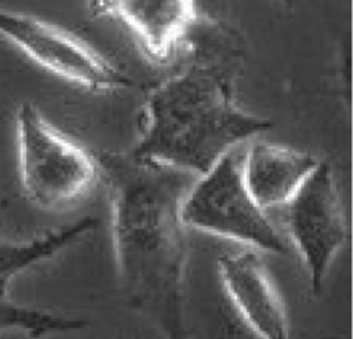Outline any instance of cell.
<instances>
[{
    "mask_svg": "<svg viewBox=\"0 0 353 339\" xmlns=\"http://www.w3.org/2000/svg\"><path fill=\"white\" fill-rule=\"evenodd\" d=\"M95 157L109 194L113 254L127 303L165 339H189L188 240L181 207L197 176L131 152Z\"/></svg>",
    "mask_w": 353,
    "mask_h": 339,
    "instance_id": "obj_1",
    "label": "cell"
},
{
    "mask_svg": "<svg viewBox=\"0 0 353 339\" xmlns=\"http://www.w3.org/2000/svg\"><path fill=\"white\" fill-rule=\"evenodd\" d=\"M270 127V120L239 106L221 70L194 63L148 94L131 153L200 176Z\"/></svg>",
    "mask_w": 353,
    "mask_h": 339,
    "instance_id": "obj_2",
    "label": "cell"
},
{
    "mask_svg": "<svg viewBox=\"0 0 353 339\" xmlns=\"http://www.w3.org/2000/svg\"><path fill=\"white\" fill-rule=\"evenodd\" d=\"M15 142L21 189L43 211L74 204L101 179L95 154L58 130L30 102H22L17 110Z\"/></svg>",
    "mask_w": 353,
    "mask_h": 339,
    "instance_id": "obj_3",
    "label": "cell"
},
{
    "mask_svg": "<svg viewBox=\"0 0 353 339\" xmlns=\"http://www.w3.org/2000/svg\"><path fill=\"white\" fill-rule=\"evenodd\" d=\"M241 156V146L236 147L197 176L181 207L182 223L252 249L287 254L284 240L245 187Z\"/></svg>",
    "mask_w": 353,
    "mask_h": 339,
    "instance_id": "obj_4",
    "label": "cell"
},
{
    "mask_svg": "<svg viewBox=\"0 0 353 339\" xmlns=\"http://www.w3.org/2000/svg\"><path fill=\"white\" fill-rule=\"evenodd\" d=\"M0 37L47 72L94 92L131 85L130 77L66 29L39 17L0 7Z\"/></svg>",
    "mask_w": 353,
    "mask_h": 339,
    "instance_id": "obj_5",
    "label": "cell"
},
{
    "mask_svg": "<svg viewBox=\"0 0 353 339\" xmlns=\"http://www.w3.org/2000/svg\"><path fill=\"white\" fill-rule=\"evenodd\" d=\"M284 225L310 278V292L323 291L330 266L347 240V225L334 170L320 161L284 205Z\"/></svg>",
    "mask_w": 353,
    "mask_h": 339,
    "instance_id": "obj_6",
    "label": "cell"
},
{
    "mask_svg": "<svg viewBox=\"0 0 353 339\" xmlns=\"http://www.w3.org/2000/svg\"><path fill=\"white\" fill-rule=\"evenodd\" d=\"M84 227L79 222L29 240H14L0 232V336L21 332L32 339L77 331V318H68L41 309L15 303L10 298V287L25 270L51 259L79 241Z\"/></svg>",
    "mask_w": 353,
    "mask_h": 339,
    "instance_id": "obj_7",
    "label": "cell"
},
{
    "mask_svg": "<svg viewBox=\"0 0 353 339\" xmlns=\"http://www.w3.org/2000/svg\"><path fill=\"white\" fill-rule=\"evenodd\" d=\"M216 270L228 299L258 339H291L285 302L256 252L222 254Z\"/></svg>",
    "mask_w": 353,
    "mask_h": 339,
    "instance_id": "obj_8",
    "label": "cell"
},
{
    "mask_svg": "<svg viewBox=\"0 0 353 339\" xmlns=\"http://www.w3.org/2000/svg\"><path fill=\"white\" fill-rule=\"evenodd\" d=\"M320 160L307 152L268 141L251 142L241 156L247 190L262 209L284 207Z\"/></svg>",
    "mask_w": 353,
    "mask_h": 339,
    "instance_id": "obj_9",
    "label": "cell"
},
{
    "mask_svg": "<svg viewBox=\"0 0 353 339\" xmlns=\"http://www.w3.org/2000/svg\"><path fill=\"white\" fill-rule=\"evenodd\" d=\"M134 33L153 61L168 59L197 25L196 0H109L106 12Z\"/></svg>",
    "mask_w": 353,
    "mask_h": 339,
    "instance_id": "obj_10",
    "label": "cell"
},
{
    "mask_svg": "<svg viewBox=\"0 0 353 339\" xmlns=\"http://www.w3.org/2000/svg\"><path fill=\"white\" fill-rule=\"evenodd\" d=\"M108 3H109V0H88L90 8H91L95 14H98V15H105Z\"/></svg>",
    "mask_w": 353,
    "mask_h": 339,
    "instance_id": "obj_11",
    "label": "cell"
},
{
    "mask_svg": "<svg viewBox=\"0 0 353 339\" xmlns=\"http://www.w3.org/2000/svg\"><path fill=\"white\" fill-rule=\"evenodd\" d=\"M79 220H84V222L87 223V226H88V232H87V233H90V232L95 230V229H97V226H98V223H99V220H98L97 218H92V216H85V218H81V219H79ZM83 322H84L83 328H85V327L88 325V322H87V321H84V320H83ZM83 328H81V329H83Z\"/></svg>",
    "mask_w": 353,
    "mask_h": 339,
    "instance_id": "obj_12",
    "label": "cell"
},
{
    "mask_svg": "<svg viewBox=\"0 0 353 339\" xmlns=\"http://www.w3.org/2000/svg\"><path fill=\"white\" fill-rule=\"evenodd\" d=\"M281 1H283V3H291L292 0H281Z\"/></svg>",
    "mask_w": 353,
    "mask_h": 339,
    "instance_id": "obj_13",
    "label": "cell"
}]
</instances>
